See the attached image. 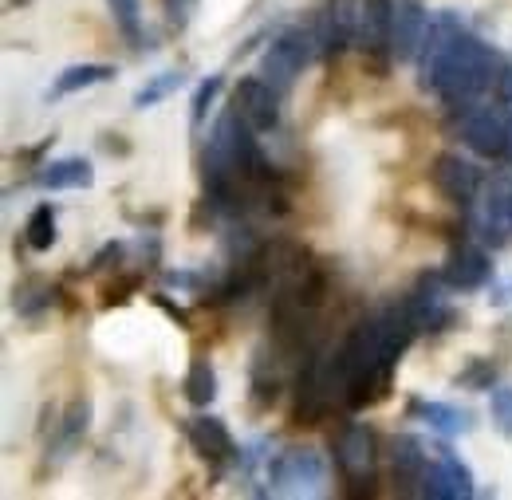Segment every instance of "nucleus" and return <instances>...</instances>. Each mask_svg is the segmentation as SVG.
<instances>
[{
	"label": "nucleus",
	"mask_w": 512,
	"mask_h": 500,
	"mask_svg": "<svg viewBox=\"0 0 512 500\" xmlns=\"http://www.w3.org/2000/svg\"><path fill=\"white\" fill-rule=\"evenodd\" d=\"M87 422H91V402L87 398H75L71 406H67L64 414V426H60V445L64 449H75L83 434H87Z\"/></svg>",
	"instance_id": "obj_25"
},
{
	"label": "nucleus",
	"mask_w": 512,
	"mask_h": 500,
	"mask_svg": "<svg viewBox=\"0 0 512 500\" xmlns=\"http://www.w3.org/2000/svg\"><path fill=\"white\" fill-rule=\"evenodd\" d=\"M320 56V44H316V32H312V24L308 28H288V32H280L268 48H264V56H260V79H268L280 95H288L292 87H296V79L304 75V67Z\"/></svg>",
	"instance_id": "obj_2"
},
{
	"label": "nucleus",
	"mask_w": 512,
	"mask_h": 500,
	"mask_svg": "<svg viewBox=\"0 0 512 500\" xmlns=\"http://www.w3.org/2000/svg\"><path fill=\"white\" fill-rule=\"evenodd\" d=\"M442 284H446V276H430L426 272V276H418L414 292L406 296L418 331H446L449 323H453V308H449L446 296H442Z\"/></svg>",
	"instance_id": "obj_12"
},
{
	"label": "nucleus",
	"mask_w": 512,
	"mask_h": 500,
	"mask_svg": "<svg viewBox=\"0 0 512 500\" xmlns=\"http://www.w3.org/2000/svg\"><path fill=\"white\" fill-rule=\"evenodd\" d=\"M320 56H339L355 44L359 32V0H323L316 20H312Z\"/></svg>",
	"instance_id": "obj_5"
},
{
	"label": "nucleus",
	"mask_w": 512,
	"mask_h": 500,
	"mask_svg": "<svg viewBox=\"0 0 512 500\" xmlns=\"http://www.w3.org/2000/svg\"><path fill=\"white\" fill-rule=\"evenodd\" d=\"M182 390H186V398H190L193 406H209L217 398V371H213V363L197 355L190 363V371H186Z\"/></svg>",
	"instance_id": "obj_21"
},
{
	"label": "nucleus",
	"mask_w": 512,
	"mask_h": 500,
	"mask_svg": "<svg viewBox=\"0 0 512 500\" xmlns=\"http://www.w3.org/2000/svg\"><path fill=\"white\" fill-rule=\"evenodd\" d=\"M473 493H477V489H473V473H469V465H465L457 453L442 449V453H438V461H430V469H426V477H422V493H418V497L469 500Z\"/></svg>",
	"instance_id": "obj_8"
},
{
	"label": "nucleus",
	"mask_w": 512,
	"mask_h": 500,
	"mask_svg": "<svg viewBox=\"0 0 512 500\" xmlns=\"http://www.w3.org/2000/svg\"><path fill=\"white\" fill-rule=\"evenodd\" d=\"M107 8L127 44H142V0H107Z\"/></svg>",
	"instance_id": "obj_24"
},
{
	"label": "nucleus",
	"mask_w": 512,
	"mask_h": 500,
	"mask_svg": "<svg viewBox=\"0 0 512 500\" xmlns=\"http://www.w3.org/2000/svg\"><path fill=\"white\" fill-rule=\"evenodd\" d=\"M233 111L253 126L256 134H268L280 126V91L260 75H245L233 87Z\"/></svg>",
	"instance_id": "obj_6"
},
{
	"label": "nucleus",
	"mask_w": 512,
	"mask_h": 500,
	"mask_svg": "<svg viewBox=\"0 0 512 500\" xmlns=\"http://www.w3.org/2000/svg\"><path fill=\"white\" fill-rule=\"evenodd\" d=\"M182 83H186V75H182V71H162V75H154L146 87H138V91H134V107H138V111H150V107H158L162 99H170Z\"/></svg>",
	"instance_id": "obj_23"
},
{
	"label": "nucleus",
	"mask_w": 512,
	"mask_h": 500,
	"mask_svg": "<svg viewBox=\"0 0 512 500\" xmlns=\"http://www.w3.org/2000/svg\"><path fill=\"white\" fill-rule=\"evenodd\" d=\"M190 445L205 457V461H213V465H221V461H233V453H237V441L229 434V426L221 422V418H213V414H201V418H193L190 422Z\"/></svg>",
	"instance_id": "obj_16"
},
{
	"label": "nucleus",
	"mask_w": 512,
	"mask_h": 500,
	"mask_svg": "<svg viewBox=\"0 0 512 500\" xmlns=\"http://www.w3.org/2000/svg\"><path fill=\"white\" fill-rule=\"evenodd\" d=\"M16 4H24V0H16Z\"/></svg>",
	"instance_id": "obj_33"
},
{
	"label": "nucleus",
	"mask_w": 512,
	"mask_h": 500,
	"mask_svg": "<svg viewBox=\"0 0 512 500\" xmlns=\"http://www.w3.org/2000/svg\"><path fill=\"white\" fill-rule=\"evenodd\" d=\"M442 276H446V288H453V292H477V288H485L489 276H493L489 252L477 249V245H461V249H453Z\"/></svg>",
	"instance_id": "obj_14"
},
{
	"label": "nucleus",
	"mask_w": 512,
	"mask_h": 500,
	"mask_svg": "<svg viewBox=\"0 0 512 500\" xmlns=\"http://www.w3.org/2000/svg\"><path fill=\"white\" fill-rule=\"evenodd\" d=\"M375 457H379V441H375V430L371 426H343L339 438H335V465L339 473L355 485V489H371L375 485Z\"/></svg>",
	"instance_id": "obj_4"
},
{
	"label": "nucleus",
	"mask_w": 512,
	"mask_h": 500,
	"mask_svg": "<svg viewBox=\"0 0 512 500\" xmlns=\"http://www.w3.org/2000/svg\"><path fill=\"white\" fill-rule=\"evenodd\" d=\"M493 99H497V103H512V63H501V75H497Z\"/></svg>",
	"instance_id": "obj_29"
},
{
	"label": "nucleus",
	"mask_w": 512,
	"mask_h": 500,
	"mask_svg": "<svg viewBox=\"0 0 512 500\" xmlns=\"http://www.w3.org/2000/svg\"><path fill=\"white\" fill-rule=\"evenodd\" d=\"M493 382H497V367L485 363V359H473V363L457 375V386H465V390H493Z\"/></svg>",
	"instance_id": "obj_27"
},
{
	"label": "nucleus",
	"mask_w": 512,
	"mask_h": 500,
	"mask_svg": "<svg viewBox=\"0 0 512 500\" xmlns=\"http://www.w3.org/2000/svg\"><path fill=\"white\" fill-rule=\"evenodd\" d=\"M501 63L505 60H501L485 40L461 32L446 52L434 60V67L422 75V87L434 91L446 107H473L485 91L497 87Z\"/></svg>",
	"instance_id": "obj_1"
},
{
	"label": "nucleus",
	"mask_w": 512,
	"mask_h": 500,
	"mask_svg": "<svg viewBox=\"0 0 512 500\" xmlns=\"http://www.w3.org/2000/svg\"><path fill=\"white\" fill-rule=\"evenodd\" d=\"M24 241H28V249H36V252H48L56 245V209H52V205H36V209L28 213Z\"/></svg>",
	"instance_id": "obj_22"
},
{
	"label": "nucleus",
	"mask_w": 512,
	"mask_h": 500,
	"mask_svg": "<svg viewBox=\"0 0 512 500\" xmlns=\"http://www.w3.org/2000/svg\"><path fill=\"white\" fill-rule=\"evenodd\" d=\"M111 79H115L111 63H75V67H67L64 75L56 79L52 95L56 99L60 95H75V91H87V87H99V83H111Z\"/></svg>",
	"instance_id": "obj_20"
},
{
	"label": "nucleus",
	"mask_w": 512,
	"mask_h": 500,
	"mask_svg": "<svg viewBox=\"0 0 512 500\" xmlns=\"http://www.w3.org/2000/svg\"><path fill=\"white\" fill-rule=\"evenodd\" d=\"M457 36H461V16H457V12H438V16H430L426 40H422V52H418V71L426 75V71L434 67V60L446 52Z\"/></svg>",
	"instance_id": "obj_17"
},
{
	"label": "nucleus",
	"mask_w": 512,
	"mask_h": 500,
	"mask_svg": "<svg viewBox=\"0 0 512 500\" xmlns=\"http://www.w3.org/2000/svg\"><path fill=\"white\" fill-rule=\"evenodd\" d=\"M390 465H394V481L406 489V493H422V477L430 469V457L422 449V441L414 434H398L390 441Z\"/></svg>",
	"instance_id": "obj_15"
},
{
	"label": "nucleus",
	"mask_w": 512,
	"mask_h": 500,
	"mask_svg": "<svg viewBox=\"0 0 512 500\" xmlns=\"http://www.w3.org/2000/svg\"><path fill=\"white\" fill-rule=\"evenodd\" d=\"M465 146L477 158H505V138H509V115L501 107H473L461 126Z\"/></svg>",
	"instance_id": "obj_9"
},
{
	"label": "nucleus",
	"mask_w": 512,
	"mask_h": 500,
	"mask_svg": "<svg viewBox=\"0 0 512 500\" xmlns=\"http://www.w3.org/2000/svg\"><path fill=\"white\" fill-rule=\"evenodd\" d=\"M434 186L446 201L469 209L477 201V193H481V170L461 154H438L434 158Z\"/></svg>",
	"instance_id": "obj_11"
},
{
	"label": "nucleus",
	"mask_w": 512,
	"mask_h": 500,
	"mask_svg": "<svg viewBox=\"0 0 512 500\" xmlns=\"http://www.w3.org/2000/svg\"><path fill=\"white\" fill-rule=\"evenodd\" d=\"M123 256V245H103V249L95 252V260H91V272H99V268H111V260H119Z\"/></svg>",
	"instance_id": "obj_30"
},
{
	"label": "nucleus",
	"mask_w": 512,
	"mask_h": 500,
	"mask_svg": "<svg viewBox=\"0 0 512 500\" xmlns=\"http://www.w3.org/2000/svg\"><path fill=\"white\" fill-rule=\"evenodd\" d=\"M91 182H95V170L83 158H60V162H52L36 174V186L52 189V193L56 189H87Z\"/></svg>",
	"instance_id": "obj_18"
},
{
	"label": "nucleus",
	"mask_w": 512,
	"mask_h": 500,
	"mask_svg": "<svg viewBox=\"0 0 512 500\" xmlns=\"http://www.w3.org/2000/svg\"><path fill=\"white\" fill-rule=\"evenodd\" d=\"M154 304H158V308H162V312L170 315V319H174V323H178V327H190V315L182 312V308H174V304H170V300H166V296H154Z\"/></svg>",
	"instance_id": "obj_31"
},
{
	"label": "nucleus",
	"mask_w": 512,
	"mask_h": 500,
	"mask_svg": "<svg viewBox=\"0 0 512 500\" xmlns=\"http://www.w3.org/2000/svg\"><path fill=\"white\" fill-rule=\"evenodd\" d=\"M430 12L422 0H394V20H390V60L410 63L418 60L422 40H426Z\"/></svg>",
	"instance_id": "obj_7"
},
{
	"label": "nucleus",
	"mask_w": 512,
	"mask_h": 500,
	"mask_svg": "<svg viewBox=\"0 0 512 500\" xmlns=\"http://www.w3.org/2000/svg\"><path fill=\"white\" fill-rule=\"evenodd\" d=\"M489 414H493V426L512 441V386H493L489 390Z\"/></svg>",
	"instance_id": "obj_26"
},
{
	"label": "nucleus",
	"mask_w": 512,
	"mask_h": 500,
	"mask_svg": "<svg viewBox=\"0 0 512 500\" xmlns=\"http://www.w3.org/2000/svg\"><path fill=\"white\" fill-rule=\"evenodd\" d=\"M410 414H418L442 438H457V434L469 430V414L457 410V406H449V402H410Z\"/></svg>",
	"instance_id": "obj_19"
},
{
	"label": "nucleus",
	"mask_w": 512,
	"mask_h": 500,
	"mask_svg": "<svg viewBox=\"0 0 512 500\" xmlns=\"http://www.w3.org/2000/svg\"><path fill=\"white\" fill-rule=\"evenodd\" d=\"M390 20H394V0H359V32H355V44L367 56L390 60Z\"/></svg>",
	"instance_id": "obj_13"
},
{
	"label": "nucleus",
	"mask_w": 512,
	"mask_h": 500,
	"mask_svg": "<svg viewBox=\"0 0 512 500\" xmlns=\"http://www.w3.org/2000/svg\"><path fill=\"white\" fill-rule=\"evenodd\" d=\"M217 91H221V75H209V79H205V83H201V87L193 91V111H190L193 126L205 123V115H209V107H213Z\"/></svg>",
	"instance_id": "obj_28"
},
{
	"label": "nucleus",
	"mask_w": 512,
	"mask_h": 500,
	"mask_svg": "<svg viewBox=\"0 0 512 500\" xmlns=\"http://www.w3.org/2000/svg\"><path fill=\"white\" fill-rule=\"evenodd\" d=\"M477 229H481V241L493 245V249L512 241V174L497 178L493 186L485 189L481 213H477Z\"/></svg>",
	"instance_id": "obj_10"
},
{
	"label": "nucleus",
	"mask_w": 512,
	"mask_h": 500,
	"mask_svg": "<svg viewBox=\"0 0 512 500\" xmlns=\"http://www.w3.org/2000/svg\"><path fill=\"white\" fill-rule=\"evenodd\" d=\"M327 477V465L316 449H304V445H292V449H280L272 461H268V485L272 493H284V497H304V493H316Z\"/></svg>",
	"instance_id": "obj_3"
},
{
	"label": "nucleus",
	"mask_w": 512,
	"mask_h": 500,
	"mask_svg": "<svg viewBox=\"0 0 512 500\" xmlns=\"http://www.w3.org/2000/svg\"><path fill=\"white\" fill-rule=\"evenodd\" d=\"M501 162H512V111H509V138H505V158Z\"/></svg>",
	"instance_id": "obj_32"
}]
</instances>
